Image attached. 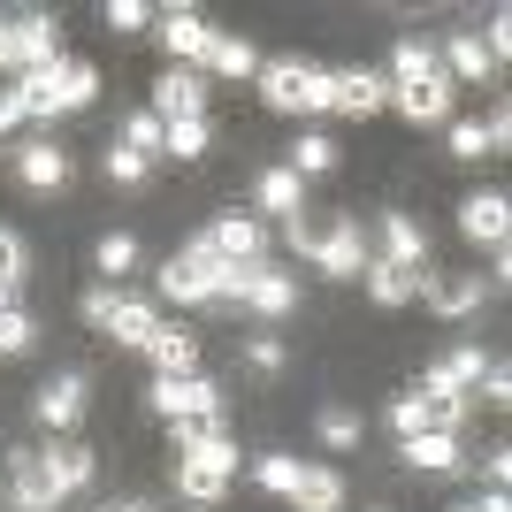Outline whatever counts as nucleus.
I'll use <instances>...</instances> for the list:
<instances>
[{"label": "nucleus", "instance_id": "f257e3e1", "mask_svg": "<svg viewBox=\"0 0 512 512\" xmlns=\"http://www.w3.org/2000/svg\"><path fill=\"white\" fill-rule=\"evenodd\" d=\"M16 92H23V115H31V123H46V115H77V107H92V92H100V69L62 54L54 69H23Z\"/></svg>", "mask_w": 512, "mask_h": 512}, {"label": "nucleus", "instance_id": "f03ea898", "mask_svg": "<svg viewBox=\"0 0 512 512\" xmlns=\"http://www.w3.org/2000/svg\"><path fill=\"white\" fill-rule=\"evenodd\" d=\"M260 100L276 115H329V69L314 62H260Z\"/></svg>", "mask_w": 512, "mask_h": 512}, {"label": "nucleus", "instance_id": "7ed1b4c3", "mask_svg": "<svg viewBox=\"0 0 512 512\" xmlns=\"http://www.w3.org/2000/svg\"><path fill=\"white\" fill-rule=\"evenodd\" d=\"M482 375H490V360L474 352V344H451V352H436L421 375V398H436V406H467L474 390H482Z\"/></svg>", "mask_w": 512, "mask_h": 512}, {"label": "nucleus", "instance_id": "20e7f679", "mask_svg": "<svg viewBox=\"0 0 512 512\" xmlns=\"http://www.w3.org/2000/svg\"><path fill=\"white\" fill-rule=\"evenodd\" d=\"M146 406L161 413V421H222V390H214L207 375H153Z\"/></svg>", "mask_w": 512, "mask_h": 512}, {"label": "nucleus", "instance_id": "39448f33", "mask_svg": "<svg viewBox=\"0 0 512 512\" xmlns=\"http://www.w3.org/2000/svg\"><path fill=\"white\" fill-rule=\"evenodd\" d=\"M321 276H360L367 268V237H360V214H337L329 230H314V253H306Z\"/></svg>", "mask_w": 512, "mask_h": 512}, {"label": "nucleus", "instance_id": "423d86ee", "mask_svg": "<svg viewBox=\"0 0 512 512\" xmlns=\"http://www.w3.org/2000/svg\"><path fill=\"white\" fill-rule=\"evenodd\" d=\"M237 306H253L260 321H283L291 306H299V276H283V268L253 260V268H245V283H237Z\"/></svg>", "mask_w": 512, "mask_h": 512}, {"label": "nucleus", "instance_id": "0eeeda50", "mask_svg": "<svg viewBox=\"0 0 512 512\" xmlns=\"http://www.w3.org/2000/svg\"><path fill=\"white\" fill-rule=\"evenodd\" d=\"M329 107H337V115H383L390 107V77L383 69H329Z\"/></svg>", "mask_w": 512, "mask_h": 512}, {"label": "nucleus", "instance_id": "6e6552de", "mask_svg": "<svg viewBox=\"0 0 512 512\" xmlns=\"http://www.w3.org/2000/svg\"><path fill=\"white\" fill-rule=\"evenodd\" d=\"M153 23H161V46L176 54V69H199V62H207V46H214V23L199 16V8H161Z\"/></svg>", "mask_w": 512, "mask_h": 512}, {"label": "nucleus", "instance_id": "1a4fd4ad", "mask_svg": "<svg viewBox=\"0 0 512 512\" xmlns=\"http://www.w3.org/2000/svg\"><path fill=\"white\" fill-rule=\"evenodd\" d=\"M153 115H161V123H192V115H207V77H199V69H161Z\"/></svg>", "mask_w": 512, "mask_h": 512}, {"label": "nucleus", "instance_id": "9d476101", "mask_svg": "<svg viewBox=\"0 0 512 512\" xmlns=\"http://www.w3.org/2000/svg\"><path fill=\"white\" fill-rule=\"evenodd\" d=\"M16 184H31V192H62V184H69V153L54 146V138L16 146Z\"/></svg>", "mask_w": 512, "mask_h": 512}, {"label": "nucleus", "instance_id": "9b49d317", "mask_svg": "<svg viewBox=\"0 0 512 512\" xmlns=\"http://www.w3.org/2000/svg\"><path fill=\"white\" fill-rule=\"evenodd\" d=\"M31 413H39L54 436H62V428H77V421H85V375H54V383H39Z\"/></svg>", "mask_w": 512, "mask_h": 512}, {"label": "nucleus", "instance_id": "f8f14e48", "mask_svg": "<svg viewBox=\"0 0 512 512\" xmlns=\"http://www.w3.org/2000/svg\"><path fill=\"white\" fill-rule=\"evenodd\" d=\"M62 62V23L54 16H16V77L23 69H54Z\"/></svg>", "mask_w": 512, "mask_h": 512}, {"label": "nucleus", "instance_id": "ddd939ff", "mask_svg": "<svg viewBox=\"0 0 512 512\" xmlns=\"http://www.w3.org/2000/svg\"><path fill=\"white\" fill-rule=\"evenodd\" d=\"M451 92H459V85H451V77H428V85H398V92H390V107H398V115H406V123H451Z\"/></svg>", "mask_w": 512, "mask_h": 512}, {"label": "nucleus", "instance_id": "4468645a", "mask_svg": "<svg viewBox=\"0 0 512 512\" xmlns=\"http://www.w3.org/2000/svg\"><path fill=\"white\" fill-rule=\"evenodd\" d=\"M207 245H214L222 260H230V268H253V260H260V245H268V230H260L253 214H222V222L207 230Z\"/></svg>", "mask_w": 512, "mask_h": 512}, {"label": "nucleus", "instance_id": "2eb2a0df", "mask_svg": "<svg viewBox=\"0 0 512 512\" xmlns=\"http://www.w3.org/2000/svg\"><path fill=\"white\" fill-rule=\"evenodd\" d=\"M39 474H46V490H54V505H62V497H77L92 482V451L85 444H54V451H39Z\"/></svg>", "mask_w": 512, "mask_h": 512}, {"label": "nucleus", "instance_id": "dca6fc26", "mask_svg": "<svg viewBox=\"0 0 512 512\" xmlns=\"http://www.w3.org/2000/svg\"><path fill=\"white\" fill-rule=\"evenodd\" d=\"M375 260H390V268H413L421 276L428 268V230L413 222V214H383V253Z\"/></svg>", "mask_w": 512, "mask_h": 512}, {"label": "nucleus", "instance_id": "f3484780", "mask_svg": "<svg viewBox=\"0 0 512 512\" xmlns=\"http://www.w3.org/2000/svg\"><path fill=\"white\" fill-rule=\"evenodd\" d=\"M360 276H367V299H375V306H413V299H421V283H428V276H413V268H390V260H375V253H367Z\"/></svg>", "mask_w": 512, "mask_h": 512}, {"label": "nucleus", "instance_id": "a211bd4d", "mask_svg": "<svg viewBox=\"0 0 512 512\" xmlns=\"http://www.w3.org/2000/svg\"><path fill=\"white\" fill-rule=\"evenodd\" d=\"M107 329H115V344L146 352L153 329H161V306H153V299H123V291H115V314H107Z\"/></svg>", "mask_w": 512, "mask_h": 512}, {"label": "nucleus", "instance_id": "6ab92c4d", "mask_svg": "<svg viewBox=\"0 0 512 512\" xmlns=\"http://www.w3.org/2000/svg\"><path fill=\"white\" fill-rule=\"evenodd\" d=\"M253 199H260V214H283V222H299V214H306V184L283 169V161H276V169H260Z\"/></svg>", "mask_w": 512, "mask_h": 512}, {"label": "nucleus", "instance_id": "aec40b11", "mask_svg": "<svg viewBox=\"0 0 512 512\" xmlns=\"http://www.w3.org/2000/svg\"><path fill=\"white\" fill-rule=\"evenodd\" d=\"M505 214H512L505 192H474L467 207H459V230H467L474 245H505Z\"/></svg>", "mask_w": 512, "mask_h": 512}, {"label": "nucleus", "instance_id": "412c9836", "mask_svg": "<svg viewBox=\"0 0 512 512\" xmlns=\"http://www.w3.org/2000/svg\"><path fill=\"white\" fill-rule=\"evenodd\" d=\"M421 299L436 306L444 321H467L474 306H482V276H428V283H421Z\"/></svg>", "mask_w": 512, "mask_h": 512}, {"label": "nucleus", "instance_id": "4be33fe9", "mask_svg": "<svg viewBox=\"0 0 512 512\" xmlns=\"http://www.w3.org/2000/svg\"><path fill=\"white\" fill-rule=\"evenodd\" d=\"M153 367H161V375H199V337L192 329H176V321H161V329H153Z\"/></svg>", "mask_w": 512, "mask_h": 512}, {"label": "nucleus", "instance_id": "5701e85b", "mask_svg": "<svg viewBox=\"0 0 512 512\" xmlns=\"http://www.w3.org/2000/svg\"><path fill=\"white\" fill-rule=\"evenodd\" d=\"M199 77H260L253 39H237V31H214V46H207V62H199Z\"/></svg>", "mask_w": 512, "mask_h": 512}, {"label": "nucleus", "instance_id": "b1692460", "mask_svg": "<svg viewBox=\"0 0 512 512\" xmlns=\"http://www.w3.org/2000/svg\"><path fill=\"white\" fill-rule=\"evenodd\" d=\"M436 62H444V77H451V85H459V77H490V46H482V39H474V31H451V39L444 46H436Z\"/></svg>", "mask_w": 512, "mask_h": 512}, {"label": "nucleus", "instance_id": "393cba45", "mask_svg": "<svg viewBox=\"0 0 512 512\" xmlns=\"http://www.w3.org/2000/svg\"><path fill=\"white\" fill-rule=\"evenodd\" d=\"M428 77H444L436 39H398V54H390V92L398 85H428Z\"/></svg>", "mask_w": 512, "mask_h": 512}, {"label": "nucleus", "instance_id": "a878e982", "mask_svg": "<svg viewBox=\"0 0 512 512\" xmlns=\"http://www.w3.org/2000/svg\"><path fill=\"white\" fill-rule=\"evenodd\" d=\"M291 505H299V512H344L337 467H299V482H291Z\"/></svg>", "mask_w": 512, "mask_h": 512}, {"label": "nucleus", "instance_id": "bb28decb", "mask_svg": "<svg viewBox=\"0 0 512 512\" xmlns=\"http://www.w3.org/2000/svg\"><path fill=\"white\" fill-rule=\"evenodd\" d=\"M8 497H16L23 512H54V490H46V474H39V451H16V459H8Z\"/></svg>", "mask_w": 512, "mask_h": 512}, {"label": "nucleus", "instance_id": "cd10ccee", "mask_svg": "<svg viewBox=\"0 0 512 512\" xmlns=\"http://www.w3.org/2000/svg\"><path fill=\"white\" fill-rule=\"evenodd\" d=\"M406 467H413V474H451V467H459V436H444V428L406 436Z\"/></svg>", "mask_w": 512, "mask_h": 512}, {"label": "nucleus", "instance_id": "c85d7f7f", "mask_svg": "<svg viewBox=\"0 0 512 512\" xmlns=\"http://www.w3.org/2000/svg\"><path fill=\"white\" fill-rule=\"evenodd\" d=\"M283 169L299 176V184H306V176H329V169H337V146H329L321 130H299V146H291V161H283Z\"/></svg>", "mask_w": 512, "mask_h": 512}, {"label": "nucleus", "instance_id": "c756f323", "mask_svg": "<svg viewBox=\"0 0 512 512\" xmlns=\"http://www.w3.org/2000/svg\"><path fill=\"white\" fill-rule=\"evenodd\" d=\"M207 146H214V123H207V115H192V123H161V153H176V161H199Z\"/></svg>", "mask_w": 512, "mask_h": 512}, {"label": "nucleus", "instance_id": "7c9ffc66", "mask_svg": "<svg viewBox=\"0 0 512 512\" xmlns=\"http://www.w3.org/2000/svg\"><path fill=\"white\" fill-rule=\"evenodd\" d=\"M444 146H451V161H482V153H497L490 123H467V115H451V123H444Z\"/></svg>", "mask_w": 512, "mask_h": 512}, {"label": "nucleus", "instance_id": "2f4dec72", "mask_svg": "<svg viewBox=\"0 0 512 512\" xmlns=\"http://www.w3.org/2000/svg\"><path fill=\"white\" fill-rule=\"evenodd\" d=\"M299 467H306V459H291V451H260V459H253V482H260V490H276V497H291Z\"/></svg>", "mask_w": 512, "mask_h": 512}, {"label": "nucleus", "instance_id": "473e14b6", "mask_svg": "<svg viewBox=\"0 0 512 512\" xmlns=\"http://www.w3.org/2000/svg\"><path fill=\"white\" fill-rule=\"evenodd\" d=\"M321 444H329V451H360V436H367V428H360V413H344V406H321Z\"/></svg>", "mask_w": 512, "mask_h": 512}, {"label": "nucleus", "instance_id": "72a5a7b5", "mask_svg": "<svg viewBox=\"0 0 512 512\" xmlns=\"http://www.w3.org/2000/svg\"><path fill=\"white\" fill-rule=\"evenodd\" d=\"M176 268H192V276L207 283V291H222V268H230V260L214 253V245H207V230H199L192 245H184V253H176Z\"/></svg>", "mask_w": 512, "mask_h": 512}, {"label": "nucleus", "instance_id": "f704fd0d", "mask_svg": "<svg viewBox=\"0 0 512 512\" xmlns=\"http://www.w3.org/2000/svg\"><path fill=\"white\" fill-rule=\"evenodd\" d=\"M390 428H398V436H421V428H436V398H421V390L390 398Z\"/></svg>", "mask_w": 512, "mask_h": 512}, {"label": "nucleus", "instance_id": "c9c22d12", "mask_svg": "<svg viewBox=\"0 0 512 512\" xmlns=\"http://www.w3.org/2000/svg\"><path fill=\"white\" fill-rule=\"evenodd\" d=\"M222 490H230L222 474H207V467H176V497H184V505H222Z\"/></svg>", "mask_w": 512, "mask_h": 512}, {"label": "nucleus", "instance_id": "e433bc0d", "mask_svg": "<svg viewBox=\"0 0 512 512\" xmlns=\"http://www.w3.org/2000/svg\"><path fill=\"white\" fill-rule=\"evenodd\" d=\"M92 260H100V276H130V268H138V237H130V230H107Z\"/></svg>", "mask_w": 512, "mask_h": 512}, {"label": "nucleus", "instance_id": "4c0bfd02", "mask_svg": "<svg viewBox=\"0 0 512 512\" xmlns=\"http://www.w3.org/2000/svg\"><path fill=\"white\" fill-rule=\"evenodd\" d=\"M161 299H176V306H214V291L192 276V268H176V260H169V268H161Z\"/></svg>", "mask_w": 512, "mask_h": 512}, {"label": "nucleus", "instance_id": "58836bf2", "mask_svg": "<svg viewBox=\"0 0 512 512\" xmlns=\"http://www.w3.org/2000/svg\"><path fill=\"white\" fill-rule=\"evenodd\" d=\"M115 146H130V153H138V161H153V153H161V115H153V107H146V115H130Z\"/></svg>", "mask_w": 512, "mask_h": 512}, {"label": "nucleus", "instance_id": "ea45409f", "mask_svg": "<svg viewBox=\"0 0 512 512\" xmlns=\"http://www.w3.org/2000/svg\"><path fill=\"white\" fill-rule=\"evenodd\" d=\"M31 337H39V329H31V314H23V306H8V314H0V360L31 352Z\"/></svg>", "mask_w": 512, "mask_h": 512}, {"label": "nucleus", "instance_id": "a19ab883", "mask_svg": "<svg viewBox=\"0 0 512 512\" xmlns=\"http://www.w3.org/2000/svg\"><path fill=\"white\" fill-rule=\"evenodd\" d=\"M100 169H107V184H146L153 161H138L130 146H107V153H100Z\"/></svg>", "mask_w": 512, "mask_h": 512}, {"label": "nucleus", "instance_id": "79ce46f5", "mask_svg": "<svg viewBox=\"0 0 512 512\" xmlns=\"http://www.w3.org/2000/svg\"><path fill=\"white\" fill-rule=\"evenodd\" d=\"M77 314H85L92 329H107V314H115V283H92L85 299H77Z\"/></svg>", "mask_w": 512, "mask_h": 512}, {"label": "nucleus", "instance_id": "37998d69", "mask_svg": "<svg viewBox=\"0 0 512 512\" xmlns=\"http://www.w3.org/2000/svg\"><path fill=\"white\" fill-rule=\"evenodd\" d=\"M0 283H23V237L0 222Z\"/></svg>", "mask_w": 512, "mask_h": 512}, {"label": "nucleus", "instance_id": "c03bdc74", "mask_svg": "<svg viewBox=\"0 0 512 512\" xmlns=\"http://www.w3.org/2000/svg\"><path fill=\"white\" fill-rule=\"evenodd\" d=\"M107 23H115V31H138V23H153V8L146 0H107Z\"/></svg>", "mask_w": 512, "mask_h": 512}, {"label": "nucleus", "instance_id": "a18cd8bd", "mask_svg": "<svg viewBox=\"0 0 512 512\" xmlns=\"http://www.w3.org/2000/svg\"><path fill=\"white\" fill-rule=\"evenodd\" d=\"M245 360H253L260 375H276V367H283V337H253V344H245Z\"/></svg>", "mask_w": 512, "mask_h": 512}, {"label": "nucleus", "instance_id": "49530a36", "mask_svg": "<svg viewBox=\"0 0 512 512\" xmlns=\"http://www.w3.org/2000/svg\"><path fill=\"white\" fill-rule=\"evenodd\" d=\"M16 123H31V115H23V92L0 85V130H16Z\"/></svg>", "mask_w": 512, "mask_h": 512}, {"label": "nucleus", "instance_id": "de8ad7c7", "mask_svg": "<svg viewBox=\"0 0 512 512\" xmlns=\"http://www.w3.org/2000/svg\"><path fill=\"white\" fill-rule=\"evenodd\" d=\"M0 85H16V23H0Z\"/></svg>", "mask_w": 512, "mask_h": 512}, {"label": "nucleus", "instance_id": "09e8293b", "mask_svg": "<svg viewBox=\"0 0 512 512\" xmlns=\"http://www.w3.org/2000/svg\"><path fill=\"white\" fill-rule=\"evenodd\" d=\"M505 390H512V375H505V367H490V375H482V398H490V406H505Z\"/></svg>", "mask_w": 512, "mask_h": 512}, {"label": "nucleus", "instance_id": "8fccbe9b", "mask_svg": "<svg viewBox=\"0 0 512 512\" xmlns=\"http://www.w3.org/2000/svg\"><path fill=\"white\" fill-rule=\"evenodd\" d=\"M482 474H490V490H505V474H512V451H490V459H482Z\"/></svg>", "mask_w": 512, "mask_h": 512}, {"label": "nucleus", "instance_id": "3c124183", "mask_svg": "<svg viewBox=\"0 0 512 512\" xmlns=\"http://www.w3.org/2000/svg\"><path fill=\"white\" fill-rule=\"evenodd\" d=\"M474 512H512V497H505V490H490V497H482Z\"/></svg>", "mask_w": 512, "mask_h": 512}, {"label": "nucleus", "instance_id": "603ef678", "mask_svg": "<svg viewBox=\"0 0 512 512\" xmlns=\"http://www.w3.org/2000/svg\"><path fill=\"white\" fill-rule=\"evenodd\" d=\"M8 306H16V283H0V314H8Z\"/></svg>", "mask_w": 512, "mask_h": 512}, {"label": "nucleus", "instance_id": "864d4df0", "mask_svg": "<svg viewBox=\"0 0 512 512\" xmlns=\"http://www.w3.org/2000/svg\"><path fill=\"white\" fill-rule=\"evenodd\" d=\"M107 512H153V505H107Z\"/></svg>", "mask_w": 512, "mask_h": 512}, {"label": "nucleus", "instance_id": "5fc2aeb1", "mask_svg": "<svg viewBox=\"0 0 512 512\" xmlns=\"http://www.w3.org/2000/svg\"><path fill=\"white\" fill-rule=\"evenodd\" d=\"M451 512H474V505H451Z\"/></svg>", "mask_w": 512, "mask_h": 512}]
</instances>
